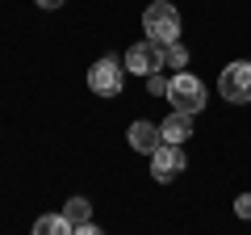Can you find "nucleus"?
Wrapping results in <instances>:
<instances>
[{"label":"nucleus","instance_id":"obj_1","mask_svg":"<svg viewBox=\"0 0 251 235\" xmlns=\"http://www.w3.org/2000/svg\"><path fill=\"white\" fill-rule=\"evenodd\" d=\"M143 29H147V38L151 42H180V13H176V4H168V0H151L147 4V13H143Z\"/></svg>","mask_w":251,"mask_h":235},{"label":"nucleus","instance_id":"obj_2","mask_svg":"<svg viewBox=\"0 0 251 235\" xmlns=\"http://www.w3.org/2000/svg\"><path fill=\"white\" fill-rule=\"evenodd\" d=\"M168 101H172L176 114L193 118V114L205 109V84H201L193 72H176V76H172V84H168Z\"/></svg>","mask_w":251,"mask_h":235},{"label":"nucleus","instance_id":"obj_3","mask_svg":"<svg viewBox=\"0 0 251 235\" xmlns=\"http://www.w3.org/2000/svg\"><path fill=\"white\" fill-rule=\"evenodd\" d=\"M168 67V46L163 42H134L130 51H126V72H138V76H155Z\"/></svg>","mask_w":251,"mask_h":235},{"label":"nucleus","instance_id":"obj_4","mask_svg":"<svg viewBox=\"0 0 251 235\" xmlns=\"http://www.w3.org/2000/svg\"><path fill=\"white\" fill-rule=\"evenodd\" d=\"M218 92H222V101H230V105H247L251 101V63H226L222 76H218Z\"/></svg>","mask_w":251,"mask_h":235},{"label":"nucleus","instance_id":"obj_5","mask_svg":"<svg viewBox=\"0 0 251 235\" xmlns=\"http://www.w3.org/2000/svg\"><path fill=\"white\" fill-rule=\"evenodd\" d=\"M126 84V63H117L113 55L109 59H97V63L88 67V88L97 92V97H117Z\"/></svg>","mask_w":251,"mask_h":235},{"label":"nucleus","instance_id":"obj_6","mask_svg":"<svg viewBox=\"0 0 251 235\" xmlns=\"http://www.w3.org/2000/svg\"><path fill=\"white\" fill-rule=\"evenodd\" d=\"M188 168V160H184V151H180V143H163V147H155L151 151V176L155 181H176L180 172Z\"/></svg>","mask_w":251,"mask_h":235},{"label":"nucleus","instance_id":"obj_7","mask_svg":"<svg viewBox=\"0 0 251 235\" xmlns=\"http://www.w3.org/2000/svg\"><path fill=\"white\" fill-rule=\"evenodd\" d=\"M126 139H130V147H134V151H143V155H151L155 147H163V130L151 126V122H130Z\"/></svg>","mask_w":251,"mask_h":235},{"label":"nucleus","instance_id":"obj_8","mask_svg":"<svg viewBox=\"0 0 251 235\" xmlns=\"http://www.w3.org/2000/svg\"><path fill=\"white\" fill-rule=\"evenodd\" d=\"M159 130H163V143H180V147H184V139L193 135V118H188V114H176V109H172V114L159 122Z\"/></svg>","mask_w":251,"mask_h":235},{"label":"nucleus","instance_id":"obj_9","mask_svg":"<svg viewBox=\"0 0 251 235\" xmlns=\"http://www.w3.org/2000/svg\"><path fill=\"white\" fill-rule=\"evenodd\" d=\"M63 218H67L72 227L92 223V202H88V198H72V202H63Z\"/></svg>","mask_w":251,"mask_h":235},{"label":"nucleus","instance_id":"obj_10","mask_svg":"<svg viewBox=\"0 0 251 235\" xmlns=\"http://www.w3.org/2000/svg\"><path fill=\"white\" fill-rule=\"evenodd\" d=\"M72 231H75V227L67 223L63 214H42L34 223V235H72Z\"/></svg>","mask_w":251,"mask_h":235},{"label":"nucleus","instance_id":"obj_11","mask_svg":"<svg viewBox=\"0 0 251 235\" xmlns=\"http://www.w3.org/2000/svg\"><path fill=\"white\" fill-rule=\"evenodd\" d=\"M188 63V51L180 42H168V67H184Z\"/></svg>","mask_w":251,"mask_h":235},{"label":"nucleus","instance_id":"obj_12","mask_svg":"<svg viewBox=\"0 0 251 235\" xmlns=\"http://www.w3.org/2000/svg\"><path fill=\"white\" fill-rule=\"evenodd\" d=\"M168 84H172V80H163L159 72H155V76H147V88H151L155 97H168Z\"/></svg>","mask_w":251,"mask_h":235},{"label":"nucleus","instance_id":"obj_13","mask_svg":"<svg viewBox=\"0 0 251 235\" xmlns=\"http://www.w3.org/2000/svg\"><path fill=\"white\" fill-rule=\"evenodd\" d=\"M234 214H239V218H251V193H239V198H234Z\"/></svg>","mask_w":251,"mask_h":235},{"label":"nucleus","instance_id":"obj_14","mask_svg":"<svg viewBox=\"0 0 251 235\" xmlns=\"http://www.w3.org/2000/svg\"><path fill=\"white\" fill-rule=\"evenodd\" d=\"M72 235H105V231H100V227L97 223H80V227H75V231Z\"/></svg>","mask_w":251,"mask_h":235},{"label":"nucleus","instance_id":"obj_15","mask_svg":"<svg viewBox=\"0 0 251 235\" xmlns=\"http://www.w3.org/2000/svg\"><path fill=\"white\" fill-rule=\"evenodd\" d=\"M38 4H42V9H59L63 0H38Z\"/></svg>","mask_w":251,"mask_h":235}]
</instances>
